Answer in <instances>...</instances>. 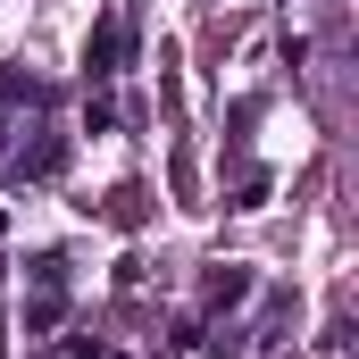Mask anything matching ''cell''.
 <instances>
[{"mask_svg": "<svg viewBox=\"0 0 359 359\" xmlns=\"http://www.w3.org/2000/svg\"><path fill=\"white\" fill-rule=\"evenodd\" d=\"M126 67H134V0L100 8V25H92V42H84V76L92 84H109V76H126Z\"/></svg>", "mask_w": 359, "mask_h": 359, "instance_id": "1", "label": "cell"}, {"mask_svg": "<svg viewBox=\"0 0 359 359\" xmlns=\"http://www.w3.org/2000/svg\"><path fill=\"white\" fill-rule=\"evenodd\" d=\"M67 318V259L59 251H34V301H25V334H50Z\"/></svg>", "mask_w": 359, "mask_h": 359, "instance_id": "2", "label": "cell"}, {"mask_svg": "<svg viewBox=\"0 0 359 359\" xmlns=\"http://www.w3.org/2000/svg\"><path fill=\"white\" fill-rule=\"evenodd\" d=\"M234 301H251V268L243 259H217V268L201 276V309H234Z\"/></svg>", "mask_w": 359, "mask_h": 359, "instance_id": "3", "label": "cell"}, {"mask_svg": "<svg viewBox=\"0 0 359 359\" xmlns=\"http://www.w3.org/2000/svg\"><path fill=\"white\" fill-rule=\"evenodd\" d=\"M59 168H67V134H42V142L17 159V176H59Z\"/></svg>", "mask_w": 359, "mask_h": 359, "instance_id": "4", "label": "cell"}, {"mask_svg": "<svg viewBox=\"0 0 359 359\" xmlns=\"http://www.w3.org/2000/svg\"><path fill=\"white\" fill-rule=\"evenodd\" d=\"M59 359H109V343H100V334H67V351Z\"/></svg>", "mask_w": 359, "mask_h": 359, "instance_id": "5", "label": "cell"}, {"mask_svg": "<svg viewBox=\"0 0 359 359\" xmlns=\"http://www.w3.org/2000/svg\"><path fill=\"white\" fill-rule=\"evenodd\" d=\"M0 168H8V159H0Z\"/></svg>", "mask_w": 359, "mask_h": 359, "instance_id": "6", "label": "cell"}]
</instances>
